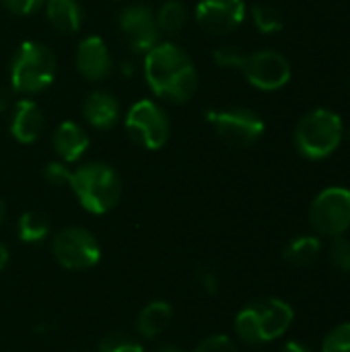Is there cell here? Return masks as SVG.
Returning a JSON list of instances; mask_svg holds the SVG:
<instances>
[{"instance_id": "obj_2", "label": "cell", "mask_w": 350, "mask_h": 352, "mask_svg": "<svg viewBox=\"0 0 350 352\" xmlns=\"http://www.w3.org/2000/svg\"><path fill=\"white\" fill-rule=\"evenodd\" d=\"M72 188L80 206L91 214L113 210L122 196V179L118 171L105 163H87L70 173Z\"/></svg>"}, {"instance_id": "obj_23", "label": "cell", "mask_w": 350, "mask_h": 352, "mask_svg": "<svg viewBox=\"0 0 350 352\" xmlns=\"http://www.w3.org/2000/svg\"><path fill=\"white\" fill-rule=\"evenodd\" d=\"M97 352H144V349L134 336L126 332H113L101 338Z\"/></svg>"}, {"instance_id": "obj_8", "label": "cell", "mask_w": 350, "mask_h": 352, "mask_svg": "<svg viewBox=\"0 0 350 352\" xmlns=\"http://www.w3.org/2000/svg\"><path fill=\"white\" fill-rule=\"evenodd\" d=\"M126 132L138 146L159 151L169 138V120L155 101L142 99L128 109Z\"/></svg>"}, {"instance_id": "obj_11", "label": "cell", "mask_w": 350, "mask_h": 352, "mask_svg": "<svg viewBox=\"0 0 350 352\" xmlns=\"http://www.w3.org/2000/svg\"><path fill=\"white\" fill-rule=\"evenodd\" d=\"M120 29L128 45L142 54L159 43V27L155 12L144 4H130L120 14Z\"/></svg>"}, {"instance_id": "obj_17", "label": "cell", "mask_w": 350, "mask_h": 352, "mask_svg": "<svg viewBox=\"0 0 350 352\" xmlns=\"http://www.w3.org/2000/svg\"><path fill=\"white\" fill-rule=\"evenodd\" d=\"M171 320H173L171 305L167 301H153L138 314L136 332L144 340H155L169 328Z\"/></svg>"}, {"instance_id": "obj_13", "label": "cell", "mask_w": 350, "mask_h": 352, "mask_svg": "<svg viewBox=\"0 0 350 352\" xmlns=\"http://www.w3.org/2000/svg\"><path fill=\"white\" fill-rule=\"evenodd\" d=\"M76 68L89 80H103V78H107L111 68H113L107 43L101 37H97V35L85 37L78 43V50H76Z\"/></svg>"}, {"instance_id": "obj_22", "label": "cell", "mask_w": 350, "mask_h": 352, "mask_svg": "<svg viewBox=\"0 0 350 352\" xmlns=\"http://www.w3.org/2000/svg\"><path fill=\"white\" fill-rule=\"evenodd\" d=\"M252 19L262 33H276L285 27L283 12L272 4H256L252 8Z\"/></svg>"}, {"instance_id": "obj_21", "label": "cell", "mask_w": 350, "mask_h": 352, "mask_svg": "<svg viewBox=\"0 0 350 352\" xmlns=\"http://www.w3.org/2000/svg\"><path fill=\"white\" fill-rule=\"evenodd\" d=\"M17 233L25 243H39L50 235V221L37 210H27L17 223Z\"/></svg>"}, {"instance_id": "obj_4", "label": "cell", "mask_w": 350, "mask_h": 352, "mask_svg": "<svg viewBox=\"0 0 350 352\" xmlns=\"http://www.w3.org/2000/svg\"><path fill=\"white\" fill-rule=\"evenodd\" d=\"M56 78V56L41 41H23L10 64V85L17 93L31 95L47 89Z\"/></svg>"}, {"instance_id": "obj_33", "label": "cell", "mask_w": 350, "mask_h": 352, "mask_svg": "<svg viewBox=\"0 0 350 352\" xmlns=\"http://www.w3.org/2000/svg\"><path fill=\"white\" fill-rule=\"evenodd\" d=\"M6 264H8V250H6V245L0 241V270H4Z\"/></svg>"}, {"instance_id": "obj_32", "label": "cell", "mask_w": 350, "mask_h": 352, "mask_svg": "<svg viewBox=\"0 0 350 352\" xmlns=\"http://www.w3.org/2000/svg\"><path fill=\"white\" fill-rule=\"evenodd\" d=\"M10 105V91L0 87V111H4Z\"/></svg>"}, {"instance_id": "obj_9", "label": "cell", "mask_w": 350, "mask_h": 352, "mask_svg": "<svg viewBox=\"0 0 350 352\" xmlns=\"http://www.w3.org/2000/svg\"><path fill=\"white\" fill-rule=\"evenodd\" d=\"M208 122L215 126L217 136L233 146V148H245L252 146L262 134H264V122L262 118L248 109V107H233L223 111H210Z\"/></svg>"}, {"instance_id": "obj_31", "label": "cell", "mask_w": 350, "mask_h": 352, "mask_svg": "<svg viewBox=\"0 0 350 352\" xmlns=\"http://www.w3.org/2000/svg\"><path fill=\"white\" fill-rule=\"evenodd\" d=\"M281 352H309V349L305 346V344H301V342H295V340H291V342H287Z\"/></svg>"}, {"instance_id": "obj_5", "label": "cell", "mask_w": 350, "mask_h": 352, "mask_svg": "<svg viewBox=\"0 0 350 352\" xmlns=\"http://www.w3.org/2000/svg\"><path fill=\"white\" fill-rule=\"evenodd\" d=\"M344 126L332 109H314L295 126V146L307 159H326L342 142Z\"/></svg>"}, {"instance_id": "obj_14", "label": "cell", "mask_w": 350, "mask_h": 352, "mask_svg": "<svg viewBox=\"0 0 350 352\" xmlns=\"http://www.w3.org/2000/svg\"><path fill=\"white\" fill-rule=\"evenodd\" d=\"M43 126H45V118H43L41 107L35 101L21 99L14 105V113L10 120V134L14 136V140L29 144L39 138V134L43 132Z\"/></svg>"}, {"instance_id": "obj_28", "label": "cell", "mask_w": 350, "mask_h": 352, "mask_svg": "<svg viewBox=\"0 0 350 352\" xmlns=\"http://www.w3.org/2000/svg\"><path fill=\"white\" fill-rule=\"evenodd\" d=\"M243 56H245V54H241L237 47H231V45L219 47V50L215 52V60H217V64L223 66V68H239L241 62H243Z\"/></svg>"}, {"instance_id": "obj_36", "label": "cell", "mask_w": 350, "mask_h": 352, "mask_svg": "<svg viewBox=\"0 0 350 352\" xmlns=\"http://www.w3.org/2000/svg\"><path fill=\"white\" fill-rule=\"evenodd\" d=\"M349 136H350V130H349Z\"/></svg>"}, {"instance_id": "obj_29", "label": "cell", "mask_w": 350, "mask_h": 352, "mask_svg": "<svg viewBox=\"0 0 350 352\" xmlns=\"http://www.w3.org/2000/svg\"><path fill=\"white\" fill-rule=\"evenodd\" d=\"M2 4L6 6L8 12L27 16V14L35 12L41 4H45V0H2Z\"/></svg>"}, {"instance_id": "obj_6", "label": "cell", "mask_w": 350, "mask_h": 352, "mask_svg": "<svg viewBox=\"0 0 350 352\" xmlns=\"http://www.w3.org/2000/svg\"><path fill=\"white\" fill-rule=\"evenodd\" d=\"M309 223L318 235L340 237L350 227V190L347 188H326L316 196L309 208Z\"/></svg>"}, {"instance_id": "obj_1", "label": "cell", "mask_w": 350, "mask_h": 352, "mask_svg": "<svg viewBox=\"0 0 350 352\" xmlns=\"http://www.w3.org/2000/svg\"><path fill=\"white\" fill-rule=\"evenodd\" d=\"M144 76L153 93L169 103H186L198 89V72L188 52L175 43H157L146 52Z\"/></svg>"}, {"instance_id": "obj_25", "label": "cell", "mask_w": 350, "mask_h": 352, "mask_svg": "<svg viewBox=\"0 0 350 352\" xmlns=\"http://www.w3.org/2000/svg\"><path fill=\"white\" fill-rule=\"evenodd\" d=\"M330 262L336 270L350 272V241L344 235L334 237L330 245Z\"/></svg>"}, {"instance_id": "obj_10", "label": "cell", "mask_w": 350, "mask_h": 352, "mask_svg": "<svg viewBox=\"0 0 350 352\" xmlns=\"http://www.w3.org/2000/svg\"><path fill=\"white\" fill-rule=\"evenodd\" d=\"M248 82L260 91H278L291 80L289 60L274 50H262L245 54L239 66Z\"/></svg>"}, {"instance_id": "obj_27", "label": "cell", "mask_w": 350, "mask_h": 352, "mask_svg": "<svg viewBox=\"0 0 350 352\" xmlns=\"http://www.w3.org/2000/svg\"><path fill=\"white\" fill-rule=\"evenodd\" d=\"M70 169L64 163H47L43 169V177L52 186H68L70 182Z\"/></svg>"}, {"instance_id": "obj_30", "label": "cell", "mask_w": 350, "mask_h": 352, "mask_svg": "<svg viewBox=\"0 0 350 352\" xmlns=\"http://www.w3.org/2000/svg\"><path fill=\"white\" fill-rule=\"evenodd\" d=\"M198 280H200V285H202V289L206 293H210V295L219 293V276L212 270H202L198 274Z\"/></svg>"}, {"instance_id": "obj_12", "label": "cell", "mask_w": 350, "mask_h": 352, "mask_svg": "<svg viewBox=\"0 0 350 352\" xmlns=\"http://www.w3.org/2000/svg\"><path fill=\"white\" fill-rule=\"evenodd\" d=\"M245 19L243 0H200L196 6L198 25L215 35H227L235 31Z\"/></svg>"}, {"instance_id": "obj_3", "label": "cell", "mask_w": 350, "mask_h": 352, "mask_svg": "<svg viewBox=\"0 0 350 352\" xmlns=\"http://www.w3.org/2000/svg\"><path fill=\"white\" fill-rule=\"evenodd\" d=\"M293 318L291 305L283 299H260L237 314L235 332L248 344H264L285 336Z\"/></svg>"}, {"instance_id": "obj_20", "label": "cell", "mask_w": 350, "mask_h": 352, "mask_svg": "<svg viewBox=\"0 0 350 352\" xmlns=\"http://www.w3.org/2000/svg\"><path fill=\"white\" fill-rule=\"evenodd\" d=\"M155 19H157L159 33L175 35V33H179L184 29V25L188 21V10L179 0H167V2L161 4Z\"/></svg>"}, {"instance_id": "obj_16", "label": "cell", "mask_w": 350, "mask_h": 352, "mask_svg": "<svg viewBox=\"0 0 350 352\" xmlns=\"http://www.w3.org/2000/svg\"><path fill=\"white\" fill-rule=\"evenodd\" d=\"M54 148L64 163H76L89 148V136L74 122H62L54 132Z\"/></svg>"}, {"instance_id": "obj_18", "label": "cell", "mask_w": 350, "mask_h": 352, "mask_svg": "<svg viewBox=\"0 0 350 352\" xmlns=\"http://www.w3.org/2000/svg\"><path fill=\"white\" fill-rule=\"evenodd\" d=\"M45 12L60 33H76L83 25V8L76 0H45Z\"/></svg>"}, {"instance_id": "obj_7", "label": "cell", "mask_w": 350, "mask_h": 352, "mask_svg": "<svg viewBox=\"0 0 350 352\" xmlns=\"http://www.w3.org/2000/svg\"><path fill=\"white\" fill-rule=\"evenodd\" d=\"M52 252L66 270H87L101 260V245L95 235L83 227H66L54 235Z\"/></svg>"}, {"instance_id": "obj_24", "label": "cell", "mask_w": 350, "mask_h": 352, "mask_svg": "<svg viewBox=\"0 0 350 352\" xmlns=\"http://www.w3.org/2000/svg\"><path fill=\"white\" fill-rule=\"evenodd\" d=\"M322 352H350V322L340 324L324 338Z\"/></svg>"}, {"instance_id": "obj_26", "label": "cell", "mask_w": 350, "mask_h": 352, "mask_svg": "<svg viewBox=\"0 0 350 352\" xmlns=\"http://www.w3.org/2000/svg\"><path fill=\"white\" fill-rule=\"evenodd\" d=\"M194 352H239L237 351V344L225 336V334H215V336H208L204 338Z\"/></svg>"}, {"instance_id": "obj_15", "label": "cell", "mask_w": 350, "mask_h": 352, "mask_svg": "<svg viewBox=\"0 0 350 352\" xmlns=\"http://www.w3.org/2000/svg\"><path fill=\"white\" fill-rule=\"evenodd\" d=\"M83 113L93 128L109 130L116 126V122L120 118V103L111 93L95 91L87 97V101L83 105Z\"/></svg>"}, {"instance_id": "obj_19", "label": "cell", "mask_w": 350, "mask_h": 352, "mask_svg": "<svg viewBox=\"0 0 350 352\" xmlns=\"http://www.w3.org/2000/svg\"><path fill=\"white\" fill-rule=\"evenodd\" d=\"M322 252V241L320 237L316 235H299L295 239H291L287 245H285V260L291 264V266H297V268H303V266H309L318 260Z\"/></svg>"}, {"instance_id": "obj_35", "label": "cell", "mask_w": 350, "mask_h": 352, "mask_svg": "<svg viewBox=\"0 0 350 352\" xmlns=\"http://www.w3.org/2000/svg\"><path fill=\"white\" fill-rule=\"evenodd\" d=\"M4 217H6V206H4V202H2V198H0V227H2V223H4Z\"/></svg>"}, {"instance_id": "obj_34", "label": "cell", "mask_w": 350, "mask_h": 352, "mask_svg": "<svg viewBox=\"0 0 350 352\" xmlns=\"http://www.w3.org/2000/svg\"><path fill=\"white\" fill-rule=\"evenodd\" d=\"M153 352H186L182 346H175V344H161L157 346Z\"/></svg>"}]
</instances>
